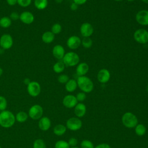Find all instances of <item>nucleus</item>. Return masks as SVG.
I'll return each instance as SVG.
<instances>
[{"label":"nucleus","mask_w":148,"mask_h":148,"mask_svg":"<svg viewBox=\"0 0 148 148\" xmlns=\"http://www.w3.org/2000/svg\"><path fill=\"white\" fill-rule=\"evenodd\" d=\"M77 87V82L73 79H69V80L65 84V88L66 91L69 92H72L75 91Z\"/></svg>","instance_id":"obj_20"},{"label":"nucleus","mask_w":148,"mask_h":148,"mask_svg":"<svg viewBox=\"0 0 148 148\" xmlns=\"http://www.w3.org/2000/svg\"><path fill=\"white\" fill-rule=\"evenodd\" d=\"M34 6L38 10H44L48 5V0H34Z\"/></svg>","instance_id":"obj_25"},{"label":"nucleus","mask_w":148,"mask_h":148,"mask_svg":"<svg viewBox=\"0 0 148 148\" xmlns=\"http://www.w3.org/2000/svg\"><path fill=\"white\" fill-rule=\"evenodd\" d=\"M142 2H143L145 3H148V0H140Z\"/></svg>","instance_id":"obj_46"},{"label":"nucleus","mask_w":148,"mask_h":148,"mask_svg":"<svg viewBox=\"0 0 148 148\" xmlns=\"http://www.w3.org/2000/svg\"><path fill=\"white\" fill-rule=\"evenodd\" d=\"M68 143L70 146L74 147L76 146V145L77 144V140L75 138H71L69 139Z\"/></svg>","instance_id":"obj_38"},{"label":"nucleus","mask_w":148,"mask_h":148,"mask_svg":"<svg viewBox=\"0 0 148 148\" xmlns=\"http://www.w3.org/2000/svg\"><path fill=\"white\" fill-rule=\"evenodd\" d=\"M87 1V0H73V2L76 3L78 5H82L86 3Z\"/></svg>","instance_id":"obj_40"},{"label":"nucleus","mask_w":148,"mask_h":148,"mask_svg":"<svg viewBox=\"0 0 148 148\" xmlns=\"http://www.w3.org/2000/svg\"></svg>","instance_id":"obj_52"},{"label":"nucleus","mask_w":148,"mask_h":148,"mask_svg":"<svg viewBox=\"0 0 148 148\" xmlns=\"http://www.w3.org/2000/svg\"><path fill=\"white\" fill-rule=\"evenodd\" d=\"M74 113L77 117H83L86 113V105L82 102L77 103L74 108Z\"/></svg>","instance_id":"obj_19"},{"label":"nucleus","mask_w":148,"mask_h":148,"mask_svg":"<svg viewBox=\"0 0 148 148\" xmlns=\"http://www.w3.org/2000/svg\"><path fill=\"white\" fill-rule=\"evenodd\" d=\"M135 20L141 25H148V10L143 9L138 11L136 14Z\"/></svg>","instance_id":"obj_10"},{"label":"nucleus","mask_w":148,"mask_h":148,"mask_svg":"<svg viewBox=\"0 0 148 148\" xmlns=\"http://www.w3.org/2000/svg\"><path fill=\"white\" fill-rule=\"evenodd\" d=\"M70 148H79L78 147H76V146H74V147H71Z\"/></svg>","instance_id":"obj_48"},{"label":"nucleus","mask_w":148,"mask_h":148,"mask_svg":"<svg viewBox=\"0 0 148 148\" xmlns=\"http://www.w3.org/2000/svg\"><path fill=\"white\" fill-rule=\"evenodd\" d=\"M113 1H121L123 0H113Z\"/></svg>","instance_id":"obj_49"},{"label":"nucleus","mask_w":148,"mask_h":148,"mask_svg":"<svg viewBox=\"0 0 148 148\" xmlns=\"http://www.w3.org/2000/svg\"><path fill=\"white\" fill-rule=\"evenodd\" d=\"M76 98V99L77 101L79 102H83L84 101L86 98V94L84 92H79L76 94V96H75Z\"/></svg>","instance_id":"obj_36"},{"label":"nucleus","mask_w":148,"mask_h":148,"mask_svg":"<svg viewBox=\"0 0 148 148\" xmlns=\"http://www.w3.org/2000/svg\"><path fill=\"white\" fill-rule=\"evenodd\" d=\"M147 92H148V86H147Z\"/></svg>","instance_id":"obj_50"},{"label":"nucleus","mask_w":148,"mask_h":148,"mask_svg":"<svg viewBox=\"0 0 148 148\" xmlns=\"http://www.w3.org/2000/svg\"><path fill=\"white\" fill-rule=\"evenodd\" d=\"M55 148H70L68 142L63 140H60L56 142L54 145Z\"/></svg>","instance_id":"obj_30"},{"label":"nucleus","mask_w":148,"mask_h":148,"mask_svg":"<svg viewBox=\"0 0 148 148\" xmlns=\"http://www.w3.org/2000/svg\"><path fill=\"white\" fill-rule=\"evenodd\" d=\"M32 0H17V4L23 8L28 7L31 5Z\"/></svg>","instance_id":"obj_35"},{"label":"nucleus","mask_w":148,"mask_h":148,"mask_svg":"<svg viewBox=\"0 0 148 148\" xmlns=\"http://www.w3.org/2000/svg\"><path fill=\"white\" fill-rule=\"evenodd\" d=\"M27 92L29 95L32 97L38 96L41 92V87L40 84L36 81H31L27 87Z\"/></svg>","instance_id":"obj_8"},{"label":"nucleus","mask_w":148,"mask_h":148,"mask_svg":"<svg viewBox=\"0 0 148 148\" xmlns=\"http://www.w3.org/2000/svg\"><path fill=\"white\" fill-rule=\"evenodd\" d=\"M135 132L138 136H143L146 132V128L142 124H138L135 127Z\"/></svg>","instance_id":"obj_26"},{"label":"nucleus","mask_w":148,"mask_h":148,"mask_svg":"<svg viewBox=\"0 0 148 148\" xmlns=\"http://www.w3.org/2000/svg\"><path fill=\"white\" fill-rule=\"evenodd\" d=\"M16 118L14 114L8 110L0 112V125L5 128L12 127L15 123Z\"/></svg>","instance_id":"obj_1"},{"label":"nucleus","mask_w":148,"mask_h":148,"mask_svg":"<svg viewBox=\"0 0 148 148\" xmlns=\"http://www.w3.org/2000/svg\"><path fill=\"white\" fill-rule=\"evenodd\" d=\"M62 103L64 106L67 108H73L77 103V101L75 95L69 94L65 95L62 99Z\"/></svg>","instance_id":"obj_12"},{"label":"nucleus","mask_w":148,"mask_h":148,"mask_svg":"<svg viewBox=\"0 0 148 148\" xmlns=\"http://www.w3.org/2000/svg\"><path fill=\"white\" fill-rule=\"evenodd\" d=\"M65 68V64L62 61V60H60L59 61H57L53 65V69L55 73H61L64 71Z\"/></svg>","instance_id":"obj_23"},{"label":"nucleus","mask_w":148,"mask_h":148,"mask_svg":"<svg viewBox=\"0 0 148 148\" xmlns=\"http://www.w3.org/2000/svg\"><path fill=\"white\" fill-rule=\"evenodd\" d=\"M12 24V20L9 17L4 16L0 18V26L3 28H9Z\"/></svg>","instance_id":"obj_27"},{"label":"nucleus","mask_w":148,"mask_h":148,"mask_svg":"<svg viewBox=\"0 0 148 148\" xmlns=\"http://www.w3.org/2000/svg\"><path fill=\"white\" fill-rule=\"evenodd\" d=\"M77 87L85 93H89L94 89V83L87 76H78L77 78Z\"/></svg>","instance_id":"obj_2"},{"label":"nucleus","mask_w":148,"mask_h":148,"mask_svg":"<svg viewBox=\"0 0 148 148\" xmlns=\"http://www.w3.org/2000/svg\"><path fill=\"white\" fill-rule=\"evenodd\" d=\"M6 2L9 5L13 6L17 3V0H6Z\"/></svg>","instance_id":"obj_42"},{"label":"nucleus","mask_w":148,"mask_h":148,"mask_svg":"<svg viewBox=\"0 0 148 148\" xmlns=\"http://www.w3.org/2000/svg\"><path fill=\"white\" fill-rule=\"evenodd\" d=\"M66 131V127L64 125L59 124L56 125L53 128V133L57 136H61L64 135Z\"/></svg>","instance_id":"obj_22"},{"label":"nucleus","mask_w":148,"mask_h":148,"mask_svg":"<svg viewBox=\"0 0 148 148\" xmlns=\"http://www.w3.org/2000/svg\"><path fill=\"white\" fill-rule=\"evenodd\" d=\"M3 71L2 68L0 67V76L3 74Z\"/></svg>","instance_id":"obj_45"},{"label":"nucleus","mask_w":148,"mask_h":148,"mask_svg":"<svg viewBox=\"0 0 148 148\" xmlns=\"http://www.w3.org/2000/svg\"><path fill=\"white\" fill-rule=\"evenodd\" d=\"M80 32L83 38L90 37L94 32V28L90 23H84L80 27Z\"/></svg>","instance_id":"obj_11"},{"label":"nucleus","mask_w":148,"mask_h":148,"mask_svg":"<svg viewBox=\"0 0 148 148\" xmlns=\"http://www.w3.org/2000/svg\"><path fill=\"white\" fill-rule=\"evenodd\" d=\"M62 31V27L60 24L59 23H55L54 24L51 28V31L54 34H58Z\"/></svg>","instance_id":"obj_31"},{"label":"nucleus","mask_w":148,"mask_h":148,"mask_svg":"<svg viewBox=\"0 0 148 148\" xmlns=\"http://www.w3.org/2000/svg\"><path fill=\"white\" fill-rule=\"evenodd\" d=\"M13 45L12 36L8 34H3L0 38V46L3 50L10 49Z\"/></svg>","instance_id":"obj_9"},{"label":"nucleus","mask_w":148,"mask_h":148,"mask_svg":"<svg viewBox=\"0 0 148 148\" xmlns=\"http://www.w3.org/2000/svg\"><path fill=\"white\" fill-rule=\"evenodd\" d=\"M57 80L60 83L65 84L69 80V77L68 75L66 74H61L58 76Z\"/></svg>","instance_id":"obj_34"},{"label":"nucleus","mask_w":148,"mask_h":148,"mask_svg":"<svg viewBox=\"0 0 148 148\" xmlns=\"http://www.w3.org/2000/svg\"><path fill=\"white\" fill-rule=\"evenodd\" d=\"M9 17H10V18L11 19L12 21V20H13V21H16V20H17L19 19V18H20V14H19L18 13L16 12H12V13H10Z\"/></svg>","instance_id":"obj_37"},{"label":"nucleus","mask_w":148,"mask_h":148,"mask_svg":"<svg viewBox=\"0 0 148 148\" xmlns=\"http://www.w3.org/2000/svg\"><path fill=\"white\" fill-rule=\"evenodd\" d=\"M53 56L58 60H62L65 54V51L64 47L60 45H55L52 50Z\"/></svg>","instance_id":"obj_16"},{"label":"nucleus","mask_w":148,"mask_h":148,"mask_svg":"<svg viewBox=\"0 0 148 148\" xmlns=\"http://www.w3.org/2000/svg\"><path fill=\"white\" fill-rule=\"evenodd\" d=\"M34 14L29 11H24L20 14L19 19L20 21L25 24H31L34 21Z\"/></svg>","instance_id":"obj_15"},{"label":"nucleus","mask_w":148,"mask_h":148,"mask_svg":"<svg viewBox=\"0 0 148 148\" xmlns=\"http://www.w3.org/2000/svg\"><path fill=\"white\" fill-rule=\"evenodd\" d=\"M28 114L25 112L24 111H20L18 112L16 116V121L19 122V123H24L26 121L28 118Z\"/></svg>","instance_id":"obj_24"},{"label":"nucleus","mask_w":148,"mask_h":148,"mask_svg":"<svg viewBox=\"0 0 148 148\" xmlns=\"http://www.w3.org/2000/svg\"><path fill=\"white\" fill-rule=\"evenodd\" d=\"M110 79V73L107 69H100L97 73V79L101 83H106Z\"/></svg>","instance_id":"obj_14"},{"label":"nucleus","mask_w":148,"mask_h":148,"mask_svg":"<svg viewBox=\"0 0 148 148\" xmlns=\"http://www.w3.org/2000/svg\"><path fill=\"white\" fill-rule=\"evenodd\" d=\"M92 40L90 37L83 38V39L81 40V44L83 47L85 49H89L92 45Z\"/></svg>","instance_id":"obj_28"},{"label":"nucleus","mask_w":148,"mask_h":148,"mask_svg":"<svg viewBox=\"0 0 148 148\" xmlns=\"http://www.w3.org/2000/svg\"><path fill=\"white\" fill-rule=\"evenodd\" d=\"M55 1L57 3H61L63 1V0H55Z\"/></svg>","instance_id":"obj_44"},{"label":"nucleus","mask_w":148,"mask_h":148,"mask_svg":"<svg viewBox=\"0 0 148 148\" xmlns=\"http://www.w3.org/2000/svg\"><path fill=\"white\" fill-rule=\"evenodd\" d=\"M43 108L38 104H35L31 106L28 110V116L33 120H39L43 116Z\"/></svg>","instance_id":"obj_6"},{"label":"nucleus","mask_w":148,"mask_h":148,"mask_svg":"<svg viewBox=\"0 0 148 148\" xmlns=\"http://www.w3.org/2000/svg\"><path fill=\"white\" fill-rule=\"evenodd\" d=\"M134 40L140 44H146L148 42V31L143 28L136 29L134 33Z\"/></svg>","instance_id":"obj_5"},{"label":"nucleus","mask_w":148,"mask_h":148,"mask_svg":"<svg viewBox=\"0 0 148 148\" xmlns=\"http://www.w3.org/2000/svg\"><path fill=\"white\" fill-rule=\"evenodd\" d=\"M51 120L50 119L46 116L42 117L38 122V127L39 129L43 131H46L49 130L51 127Z\"/></svg>","instance_id":"obj_17"},{"label":"nucleus","mask_w":148,"mask_h":148,"mask_svg":"<svg viewBox=\"0 0 148 148\" xmlns=\"http://www.w3.org/2000/svg\"><path fill=\"white\" fill-rule=\"evenodd\" d=\"M127 1L128 2H132V1H134L135 0H127Z\"/></svg>","instance_id":"obj_47"},{"label":"nucleus","mask_w":148,"mask_h":148,"mask_svg":"<svg viewBox=\"0 0 148 148\" xmlns=\"http://www.w3.org/2000/svg\"><path fill=\"white\" fill-rule=\"evenodd\" d=\"M89 71V66L88 65L84 62H82L79 63L77 65L76 68V73L78 76H85Z\"/></svg>","instance_id":"obj_18"},{"label":"nucleus","mask_w":148,"mask_h":148,"mask_svg":"<svg viewBox=\"0 0 148 148\" xmlns=\"http://www.w3.org/2000/svg\"><path fill=\"white\" fill-rule=\"evenodd\" d=\"M94 148H111V147L110 145H109L108 143H102L97 145Z\"/></svg>","instance_id":"obj_39"},{"label":"nucleus","mask_w":148,"mask_h":148,"mask_svg":"<svg viewBox=\"0 0 148 148\" xmlns=\"http://www.w3.org/2000/svg\"><path fill=\"white\" fill-rule=\"evenodd\" d=\"M66 45L68 48L71 50L77 49L81 45L80 38L76 35L70 36L66 41Z\"/></svg>","instance_id":"obj_13"},{"label":"nucleus","mask_w":148,"mask_h":148,"mask_svg":"<svg viewBox=\"0 0 148 148\" xmlns=\"http://www.w3.org/2000/svg\"><path fill=\"white\" fill-rule=\"evenodd\" d=\"M55 38V35L51 31H46L42 35V41L46 44L53 42Z\"/></svg>","instance_id":"obj_21"},{"label":"nucleus","mask_w":148,"mask_h":148,"mask_svg":"<svg viewBox=\"0 0 148 148\" xmlns=\"http://www.w3.org/2000/svg\"><path fill=\"white\" fill-rule=\"evenodd\" d=\"M78 6H79L78 5L73 2L70 5V9H71V10H72L73 11H75L78 9Z\"/></svg>","instance_id":"obj_41"},{"label":"nucleus","mask_w":148,"mask_h":148,"mask_svg":"<svg viewBox=\"0 0 148 148\" xmlns=\"http://www.w3.org/2000/svg\"><path fill=\"white\" fill-rule=\"evenodd\" d=\"M8 105L6 99L0 95V111L6 110Z\"/></svg>","instance_id":"obj_33"},{"label":"nucleus","mask_w":148,"mask_h":148,"mask_svg":"<svg viewBox=\"0 0 148 148\" xmlns=\"http://www.w3.org/2000/svg\"><path fill=\"white\" fill-rule=\"evenodd\" d=\"M121 121L125 127L128 128H135L138 123V120L136 116L132 113L129 112L125 113L123 115Z\"/></svg>","instance_id":"obj_4"},{"label":"nucleus","mask_w":148,"mask_h":148,"mask_svg":"<svg viewBox=\"0 0 148 148\" xmlns=\"http://www.w3.org/2000/svg\"><path fill=\"white\" fill-rule=\"evenodd\" d=\"M24 84H26L27 86V85H28L29 84V83L31 82L30 80H29V79H28V78H25L24 80Z\"/></svg>","instance_id":"obj_43"},{"label":"nucleus","mask_w":148,"mask_h":148,"mask_svg":"<svg viewBox=\"0 0 148 148\" xmlns=\"http://www.w3.org/2000/svg\"><path fill=\"white\" fill-rule=\"evenodd\" d=\"M0 148H1V145H0Z\"/></svg>","instance_id":"obj_51"},{"label":"nucleus","mask_w":148,"mask_h":148,"mask_svg":"<svg viewBox=\"0 0 148 148\" xmlns=\"http://www.w3.org/2000/svg\"><path fill=\"white\" fill-rule=\"evenodd\" d=\"M81 148H94L93 143L89 140H83L80 143Z\"/></svg>","instance_id":"obj_32"},{"label":"nucleus","mask_w":148,"mask_h":148,"mask_svg":"<svg viewBox=\"0 0 148 148\" xmlns=\"http://www.w3.org/2000/svg\"><path fill=\"white\" fill-rule=\"evenodd\" d=\"M66 126L69 130L75 131L80 130L82 127V121L78 117H71L67 120Z\"/></svg>","instance_id":"obj_7"},{"label":"nucleus","mask_w":148,"mask_h":148,"mask_svg":"<svg viewBox=\"0 0 148 148\" xmlns=\"http://www.w3.org/2000/svg\"><path fill=\"white\" fill-rule=\"evenodd\" d=\"M62 61L66 66H75L79 63L80 58L76 53L69 51L65 54Z\"/></svg>","instance_id":"obj_3"},{"label":"nucleus","mask_w":148,"mask_h":148,"mask_svg":"<svg viewBox=\"0 0 148 148\" xmlns=\"http://www.w3.org/2000/svg\"><path fill=\"white\" fill-rule=\"evenodd\" d=\"M33 148H46V145L43 139H37L33 143Z\"/></svg>","instance_id":"obj_29"}]
</instances>
